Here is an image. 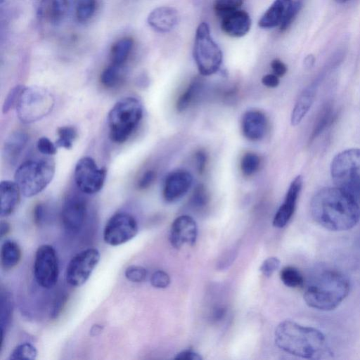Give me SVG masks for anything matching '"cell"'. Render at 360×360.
<instances>
[{
  "label": "cell",
  "instance_id": "obj_26",
  "mask_svg": "<svg viewBox=\"0 0 360 360\" xmlns=\"http://www.w3.org/2000/svg\"><path fill=\"white\" fill-rule=\"evenodd\" d=\"M134 46V40L131 37H124L113 44L110 49V63L124 66Z\"/></svg>",
  "mask_w": 360,
  "mask_h": 360
},
{
  "label": "cell",
  "instance_id": "obj_51",
  "mask_svg": "<svg viewBox=\"0 0 360 360\" xmlns=\"http://www.w3.org/2000/svg\"><path fill=\"white\" fill-rule=\"evenodd\" d=\"M103 329V326L100 324H94L90 329V335L91 336H96L99 335Z\"/></svg>",
  "mask_w": 360,
  "mask_h": 360
},
{
  "label": "cell",
  "instance_id": "obj_47",
  "mask_svg": "<svg viewBox=\"0 0 360 360\" xmlns=\"http://www.w3.org/2000/svg\"><path fill=\"white\" fill-rule=\"evenodd\" d=\"M45 216V207L42 203L37 204L33 209V219L37 225H41Z\"/></svg>",
  "mask_w": 360,
  "mask_h": 360
},
{
  "label": "cell",
  "instance_id": "obj_49",
  "mask_svg": "<svg viewBox=\"0 0 360 360\" xmlns=\"http://www.w3.org/2000/svg\"><path fill=\"white\" fill-rule=\"evenodd\" d=\"M262 83L266 87L275 88L279 84V77L272 74H267L262 78Z\"/></svg>",
  "mask_w": 360,
  "mask_h": 360
},
{
  "label": "cell",
  "instance_id": "obj_13",
  "mask_svg": "<svg viewBox=\"0 0 360 360\" xmlns=\"http://www.w3.org/2000/svg\"><path fill=\"white\" fill-rule=\"evenodd\" d=\"M87 215V203L81 195H70L64 202L61 210V221L65 229L77 233L83 226Z\"/></svg>",
  "mask_w": 360,
  "mask_h": 360
},
{
  "label": "cell",
  "instance_id": "obj_32",
  "mask_svg": "<svg viewBox=\"0 0 360 360\" xmlns=\"http://www.w3.org/2000/svg\"><path fill=\"white\" fill-rule=\"evenodd\" d=\"M280 278L283 284L290 288L300 287L304 283L302 274L293 266L284 267L281 271Z\"/></svg>",
  "mask_w": 360,
  "mask_h": 360
},
{
  "label": "cell",
  "instance_id": "obj_28",
  "mask_svg": "<svg viewBox=\"0 0 360 360\" xmlns=\"http://www.w3.org/2000/svg\"><path fill=\"white\" fill-rule=\"evenodd\" d=\"M335 119V113L330 104L326 105L320 111L313 127L309 141H314L320 136Z\"/></svg>",
  "mask_w": 360,
  "mask_h": 360
},
{
  "label": "cell",
  "instance_id": "obj_41",
  "mask_svg": "<svg viewBox=\"0 0 360 360\" xmlns=\"http://www.w3.org/2000/svg\"><path fill=\"white\" fill-rule=\"evenodd\" d=\"M300 8L301 4L300 1H297L292 2V4L288 10L283 22L279 26L281 31H285L289 27V26H290L299 13Z\"/></svg>",
  "mask_w": 360,
  "mask_h": 360
},
{
  "label": "cell",
  "instance_id": "obj_4",
  "mask_svg": "<svg viewBox=\"0 0 360 360\" xmlns=\"http://www.w3.org/2000/svg\"><path fill=\"white\" fill-rule=\"evenodd\" d=\"M143 117V107L134 97H126L117 101L110 109L108 122L111 140L124 143L134 131Z\"/></svg>",
  "mask_w": 360,
  "mask_h": 360
},
{
  "label": "cell",
  "instance_id": "obj_1",
  "mask_svg": "<svg viewBox=\"0 0 360 360\" xmlns=\"http://www.w3.org/2000/svg\"><path fill=\"white\" fill-rule=\"evenodd\" d=\"M310 210L316 223L333 231L349 230L360 221L358 200L338 186L319 190L311 199Z\"/></svg>",
  "mask_w": 360,
  "mask_h": 360
},
{
  "label": "cell",
  "instance_id": "obj_33",
  "mask_svg": "<svg viewBox=\"0 0 360 360\" xmlns=\"http://www.w3.org/2000/svg\"><path fill=\"white\" fill-rule=\"evenodd\" d=\"M259 156L252 152L245 153L240 160V170L244 176H249L257 172L260 167Z\"/></svg>",
  "mask_w": 360,
  "mask_h": 360
},
{
  "label": "cell",
  "instance_id": "obj_8",
  "mask_svg": "<svg viewBox=\"0 0 360 360\" xmlns=\"http://www.w3.org/2000/svg\"><path fill=\"white\" fill-rule=\"evenodd\" d=\"M193 58L200 74L209 76L221 68L223 55L212 39L208 24L201 22L197 27L193 51Z\"/></svg>",
  "mask_w": 360,
  "mask_h": 360
},
{
  "label": "cell",
  "instance_id": "obj_46",
  "mask_svg": "<svg viewBox=\"0 0 360 360\" xmlns=\"http://www.w3.org/2000/svg\"><path fill=\"white\" fill-rule=\"evenodd\" d=\"M271 68L274 75L278 77H283L287 72L286 65L280 59L275 58L271 62Z\"/></svg>",
  "mask_w": 360,
  "mask_h": 360
},
{
  "label": "cell",
  "instance_id": "obj_50",
  "mask_svg": "<svg viewBox=\"0 0 360 360\" xmlns=\"http://www.w3.org/2000/svg\"><path fill=\"white\" fill-rule=\"evenodd\" d=\"M11 224L6 221L2 220L1 221L0 225V236L1 238H3L8 234V233L11 231Z\"/></svg>",
  "mask_w": 360,
  "mask_h": 360
},
{
  "label": "cell",
  "instance_id": "obj_52",
  "mask_svg": "<svg viewBox=\"0 0 360 360\" xmlns=\"http://www.w3.org/2000/svg\"><path fill=\"white\" fill-rule=\"evenodd\" d=\"M338 4H344L351 0H335Z\"/></svg>",
  "mask_w": 360,
  "mask_h": 360
},
{
  "label": "cell",
  "instance_id": "obj_29",
  "mask_svg": "<svg viewBox=\"0 0 360 360\" xmlns=\"http://www.w3.org/2000/svg\"><path fill=\"white\" fill-rule=\"evenodd\" d=\"M124 76V66L110 63L102 71L100 81L105 88L112 89L122 82Z\"/></svg>",
  "mask_w": 360,
  "mask_h": 360
},
{
  "label": "cell",
  "instance_id": "obj_20",
  "mask_svg": "<svg viewBox=\"0 0 360 360\" xmlns=\"http://www.w3.org/2000/svg\"><path fill=\"white\" fill-rule=\"evenodd\" d=\"M251 18L243 10H238L221 18V29L231 37H242L250 30Z\"/></svg>",
  "mask_w": 360,
  "mask_h": 360
},
{
  "label": "cell",
  "instance_id": "obj_40",
  "mask_svg": "<svg viewBox=\"0 0 360 360\" xmlns=\"http://www.w3.org/2000/svg\"><path fill=\"white\" fill-rule=\"evenodd\" d=\"M150 283L155 288L163 289L169 285L170 277L165 271L158 270L151 275Z\"/></svg>",
  "mask_w": 360,
  "mask_h": 360
},
{
  "label": "cell",
  "instance_id": "obj_44",
  "mask_svg": "<svg viewBox=\"0 0 360 360\" xmlns=\"http://www.w3.org/2000/svg\"><path fill=\"white\" fill-rule=\"evenodd\" d=\"M156 172L153 169L146 170L139 179L137 186L140 189H146L150 187L156 179Z\"/></svg>",
  "mask_w": 360,
  "mask_h": 360
},
{
  "label": "cell",
  "instance_id": "obj_31",
  "mask_svg": "<svg viewBox=\"0 0 360 360\" xmlns=\"http://www.w3.org/2000/svg\"><path fill=\"white\" fill-rule=\"evenodd\" d=\"M13 311V302L10 293L1 290V339L4 338V333L9 326Z\"/></svg>",
  "mask_w": 360,
  "mask_h": 360
},
{
  "label": "cell",
  "instance_id": "obj_24",
  "mask_svg": "<svg viewBox=\"0 0 360 360\" xmlns=\"http://www.w3.org/2000/svg\"><path fill=\"white\" fill-rule=\"evenodd\" d=\"M315 85L308 86L300 94L291 114V124L296 126L300 123L310 109L316 95Z\"/></svg>",
  "mask_w": 360,
  "mask_h": 360
},
{
  "label": "cell",
  "instance_id": "obj_21",
  "mask_svg": "<svg viewBox=\"0 0 360 360\" xmlns=\"http://www.w3.org/2000/svg\"><path fill=\"white\" fill-rule=\"evenodd\" d=\"M20 189L15 181L4 180L0 185L1 216L8 217L18 208L20 201Z\"/></svg>",
  "mask_w": 360,
  "mask_h": 360
},
{
  "label": "cell",
  "instance_id": "obj_23",
  "mask_svg": "<svg viewBox=\"0 0 360 360\" xmlns=\"http://www.w3.org/2000/svg\"><path fill=\"white\" fill-rule=\"evenodd\" d=\"M29 137L22 131H15L6 139L4 145V156L11 165L15 164L20 157L27 144Z\"/></svg>",
  "mask_w": 360,
  "mask_h": 360
},
{
  "label": "cell",
  "instance_id": "obj_19",
  "mask_svg": "<svg viewBox=\"0 0 360 360\" xmlns=\"http://www.w3.org/2000/svg\"><path fill=\"white\" fill-rule=\"evenodd\" d=\"M179 21L178 11L170 6H160L148 14L147 22L155 31L166 33L172 31Z\"/></svg>",
  "mask_w": 360,
  "mask_h": 360
},
{
  "label": "cell",
  "instance_id": "obj_18",
  "mask_svg": "<svg viewBox=\"0 0 360 360\" xmlns=\"http://www.w3.org/2000/svg\"><path fill=\"white\" fill-rule=\"evenodd\" d=\"M241 129L243 136L248 140H261L267 130V119L265 114L258 110H250L243 115Z\"/></svg>",
  "mask_w": 360,
  "mask_h": 360
},
{
  "label": "cell",
  "instance_id": "obj_7",
  "mask_svg": "<svg viewBox=\"0 0 360 360\" xmlns=\"http://www.w3.org/2000/svg\"><path fill=\"white\" fill-rule=\"evenodd\" d=\"M52 94L41 86H23L16 104V112L23 123H32L49 115L54 106Z\"/></svg>",
  "mask_w": 360,
  "mask_h": 360
},
{
  "label": "cell",
  "instance_id": "obj_22",
  "mask_svg": "<svg viewBox=\"0 0 360 360\" xmlns=\"http://www.w3.org/2000/svg\"><path fill=\"white\" fill-rule=\"evenodd\" d=\"M292 0H275L260 18L258 25L262 28L279 27L283 22Z\"/></svg>",
  "mask_w": 360,
  "mask_h": 360
},
{
  "label": "cell",
  "instance_id": "obj_17",
  "mask_svg": "<svg viewBox=\"0 0 360 360\" xmlns=\"http://www.w3.org/2000/svg\"><path fill=\"white\" fill-rule=\"evenodd\" d=\"M302 186V178L297 176L290 183L282 205L279 207L273 219V226L283 228L292 218L297 201Z\"/></svg>",
  "mask_w": 360,
  "mask_h": 360
},
{
  "label": "cell",
  "instance_id": "obj_5",
  "mask_svg": "<svg viewBox=\"0 0 360 360\" xmlns=\"http://www.w3.org/2000/svg\"><path fill=\"white\" fill-rule=\"evenodd\" d=\"M55 169V162L51 158L28 160L17 168L15 181L21 193L30 198L41 192L50 184Z\"/></svg>",
  "mask_w": 360,
  "mask_h": 360
},
{
  "label": "cell",
  "instance_id": "obj_30",
  "mask_svg": "<svg viewBox=\"0 0 360 360\" xmlns=\"http://www.w3.org/2000/svg\"><path fill=\"white\" fill-rule=\"evenodd\" d=\"M97 0H75V12L77 20L80 22L89 21L94 15Z\"/></svg>",
  "mask_w": 360,
  "mask_h": 360
},
{
  "label": "cell",
  "instance_id": "obj_3",
  "mask_svg": "<svg viewBox=\"0 0 360 360\" xmlns=\"http://www.w3.org/2000/svg\"><path fill=\"white\" fill-rule=\"evenodd\" d=\"M350 290L348 278L341 272L326 269L317 273L309 283L304 300L311 308L330 311L338 307Z\"/></svg>",
  "mask_w": 360,
  "mask_h": 360
},
{
  "label": "cell",
  "instance_id": "obj_2",
  "mask_svg": "<svg viewBox=\"0 0 360 360\" xmlns=\"http://www.w3.org/2000/svg\"><path fill=\"white\" fill-rule=\"evenodd\" d=\"M275 342L283 351L303 359H321L333 354L324 335L319 330L293 321L280 323L275 330Z\"/></svg>",
  "mask_w": 360,
  "mask_h": 360
},
{
  "label": "cell",
  "instance_id": "obj_25",
  "mask_svg": "<svg viewBox=\"0 0 360 360\" xmlns=\"http://www.w3.org/2000/svg\"><path fill=\"white\" fill-rule=\"evenodd\" d=\"M22 250L17 242L13 240H5L1 247V265L5 271L11 270L20 262Z\"/></svg>",
  "mask_w": 360,
  "mask_h": 360
},
{
  "label": "cell",
  "instance_id": "obj_42",
  "mask_svg": "<svg viewBox=\"0 0 360 360\" xmlns=\"http://www.w3.org/2000/svg\"><path fill=\"white\" fill-rule=\"evenodd\" d=\"M280 260L276 257H269L266 258L260 266V271L266 276H271L279 267Z\"/></svg>",
  "mask_w": 360,
  "mask_h": 360
},
{
  "label": "cell",
  "instance_id": "obj_12",
  "mask_svg": "<svg viewBox=\"0 0 360 360\" xmlns=\"http://www.w3.org/2000/svg\"><path fill=\"white\" fill-rule=\"evenodd\" d=\"M106 171L99 168L94 160L84 157L76 164L75 181L79 191L86 194L98 193L103 186Z\"/></svg>",
  "mask_w": 360,
  "mask_h": 360
},
{
  "label": "cell",
  "instance_id": "obj_35",
  "mask_svg": "<svg viewBox=\"0 0 360 360\" xmlns=\"http://www.w3.org/2000/svg\"><path fill=\"white\" fill-rule=\"evenodd\" d=\"M243 4V0H214L213 9L219 18L229 14L233 11L240 10Z\"/></svg>",
  "mask_w": 360,
  "mask_h": 360
},
{
  "label": "cell",
  "instance_id": "obj_45",
  "mask_svg": "<svg viewBox=\"0 0 360 360\" xmlns=\"http://www.w3.org/2000/svg\"><path fill=\"white\" fill-rule=\"evenodd\" d=\"M196 168L199 174L204 173L207 162V155L203 150H198L195 154Z\"/></svg>",
  "mask_w": 360,
  "mask_h": 360
},
{
  "label": "cell",
  "instance_id": "obj_37",
  "mask_svg": "<svg viewBox=\"0 0 360 360\" xmlns=\"http://www.w3.org/2000/svg\"><path fill=\"white\" fill-rule=\"evenodd\" d=\"M210 201V195L206 186L200 184H198L191 196L190 204L196 210L204 208Z\"/></svg>",
  "mask_w": 360,
  "mask_h": 360
},
{
  "label": "cell",
  "instance_id": "obj_48",
  "mask_svg": "<svg viewBox=\"0 0 360 360\" xmlns=\"http://www.w3.org/2000/svg\"><path fill=\"white\" fill-rule=\"evenodd\" d=\"M175 359L180 360H202L201 356L192 350H184L176 354Z\"/></svg>",
  "mask_w": 360,
  "mask_h": 360
},
{
  "label": "cell",
  "instance_id": "obj_27",
  "mask_svg": "<svg viewBox=\"0 0 360 360\" xmlns=\"http://www.w3.org/2000/svg\"><path fill=\"white\" fill-rule=\"evenodd\" d=\"M202 82V79L199 77H195L191 82L176 101V108L177 111H184L194 102L201 91Z\"/></svg>",
  "mask_w": 360,
  "mask_h": 360
},
{
  "label": "cell",
  "instance_id": "obj_14",
  "mask_svg": "<svg viewBox=\"0 0 360 360\" xmlns=\"http://www.w3.org/2000/svg\"><path fill=\"white\" fill-rule=\"evenodd\" d=\"M198 226L189 215H181L172 222L169 231V241L176 249L184 245H193L197 240Z\"/></svg>",
  "mask_w": 360,
  "mask_h": 360
},
{
  "label": "cell",
  "instance_id": "obj_6",
  "mask_svg": "<svg viewBox=\"0 0 360 360\" xmlns=\"http://www.w3.org/2000/svg\"><path fill=\"white\" fill-rule=\"evenodd\" d=\"M335 185L360 200V148H349L337 154L330 165Z\"/></svg>",
  "mask_w": 360,
  "mask_h": 360
},
{
  "label": "cell",
  "instance_id": "obj_53",
  "mask_svg": "<svg viewBox=\"0 0 360 360\" xmlns=\"http://www.w3.org/2000/svg\"><path fill=\"white\" fill-rule=\"evenodd\" d=\"M3 1H4V0H1V3H2V2H3Z\"/></svg>",
  "mask_w": 360,
  "mask_h": 360
},
{
  "label": "cell",
  "instance_id": "obj_15",
  "mask_svg": "<svg viewBox=\"0 0 360 360\" xmlns=\"http://www.w3.org/2000/svg\"><path fill=\"white\" fill-rule=\"evenodd\" d=\"M37 15L40 21L53 26L60 24L68 16L72 0H37Z\"/></svg>",
  "mask_w": 360,
  "mask_h": 360
},
{
  "label": "cell",
  "instance_id": "obj_16",
  "mask_svg": "<svg viewBox=\"0 0 360 360\" xmlns=\"http://www.w3.org/2000/svg\"><path fill=\"white\" fill-rule=\"evenodd\" d=\"M193 184L191 174L185 169H176L165 178L162 195L165 201L172 202L183 197Z\"/></svg>",
  "mask_w": 360,
  "mask_h": 360
},
{
  "label": "cell",
  "instance_id": "obj_39",
  "mask_svg": "<svg viewBox=\"0 0 360 360\" xmlns=\"http://www.w3.org/2000/svg\"><path fill=\"white\" fill-rule=\"evenodd\" d=\"M23 88L22 85H17L14 86L11 91L8 92L4 103L3 104L2 111L3 113L8 112L11 109H12L14 106H16L18 103L20 94Z\"/></svg>",
  "mask_w": 360,
  "mask_h": 360
},
{
  "label": "cell",
  "instance_id": "obj_9",
  "mask_svg": "<svg viewBox=\"0 0 360 360\" xmlns=\"http://www.w3.org/2000/svg\"><path fill=\"white\" fill-rule=\"evenodd\" d=\"M33 274L43 288H52L58 282L59 262L55 248L49 244L40 245L34 255Z\"/></svg>",
  "mask_w": 360,
  "mask_h": 360
},
{
  "label": "cell",
  "instance_id": "obj_11",
  "mask_svg": "<svg viewBox=\"0 0 360 360\" xmlns=\"http://www.w3.org/2000/svg\"><path fill=\"white\" fill-rule=\"evenodd\" d=\"M100 258V252L95 248H89L76 254L66 268L67 283L72 287L84 285L99 262Z\"/></svg>",
  "mask_w": 360,
  "mask_h": 360
},
{
  "label": "cell",
  "instance_id": "obj_34",
  "mask_svg": "<svg viewBox=\"0 0 360 360\" xmlns=\"http://www.w3.org/2000/svg\"><path fill=\"white\" fill-rule=\"evenodd\" d=\"M58 139L56 141L57 147L70 149L75 140L77 132L76 129L72 126H64L59 127L57 130Z\"/></svg>",
  "mask_w": 360,
  "mask_h": 360
},
{
  "label": "cell",
  "instance_id": "obj_38",
  "mask_svg": "<svg viewBox=\"0 0 360 360\" xmlns=\"http://www.w3.org/2000/svg\"><path fill=\"white\" fill-rule=\"evenodd\" d=\"M124 276L131 282L141 283L145 281L147 276V270L141 266L131 265L126 269Z\"/></svg>",
  "mask_w": 360,
  "mask_h": 360
},
{
  "label": "cell",
  "instance_id": "obj_43",
  "mask_svg": "<svg viewBox=\"0 0 360 360\" xmlns=\"http://www.w3.org/2000/svg\"><path fill=\"white\" fill-rule=\"evenodd\" d=\"M38 150L46 155H53L57 152V146L53 143L48 138L41 137L37 143Z\"/></svg>",
  "mask_w": 360,
  "mask_h": 360
},
{
  "label": "cell",
  "instance_id": "obj_10",
  "mask_svg": "<svg viewBox=\"0 0 360 360\" xmlns=\"http://www.w3.org/2000/svg\"><path fill=\"white\" fill-rule=\"evenodd\" d=\"M138 231V223L134 216L127 212H117L105 224L103 240L109 245L118 246L131 240Z\"/></svg>",
  "mask_w": 360,
  "mask_h": 360
},
{
  "label": "cell",
  "instance_id": "obj_36",
  "mask_svg": "<svg viewBox=\"0 0 360 360\" xmlns=\"http://www.w3.org/2000/svg\"><path fill=\"white\" fill-rule=\"evenodd\" d=\"M37 356L36 347L30 342H23L17 345L11 352L9 359H35Z\"/></svg>",
  "mask_w": 360,
  "mask_h": 360
}]
</instances>
